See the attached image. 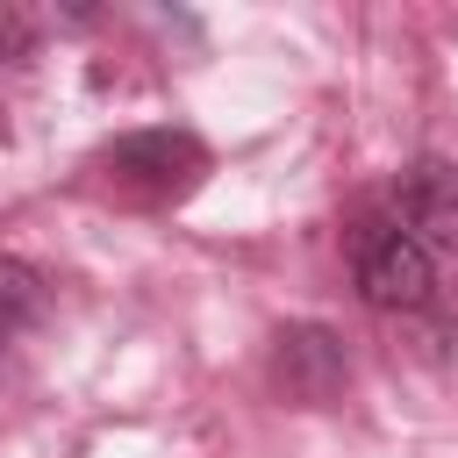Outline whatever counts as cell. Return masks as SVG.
I'll list each match as a JSON object with an SVG mask.
<instances>
[{
    "label": "cell",
    "instance_id": "6da1fadb",
    "mask_svg": "<svg viewBox=\"0 0 458 458\" xmlns=\"http://www.w3.org/2000/svg\"><path fill=\"white\" fill-rule=\"evenodd\" d=\"M93 165L107 172V186H114L122 200H136V208H172V200H186V193L208 179V143H200L193 129H129V136H114Z\"/></svg>",
    "mask_w": 458,
    "mask_h": 458
},
{
    "label": "cell",
    "instance_id": "7a4b0ae2",
    "mask_svg": "<svg viewBox=\"0 0 458 458\" xmlns=\"http://www.w3.org/2000/svg\"><path fill=\"white\" fill-rule=\"evenodd\" d=\"M351 279H358L365 308L408 315V308H429V293H437V258H429L394 215H365V222L351 229Z\"/></svg>",
    "mask_w": 458,
    "mask_h": 458
},
{
    "label": "cell",
    "instance_id": "3957f363",
    "mask_svg": "<svg viewBox=\"0 0 458 458\" xmlns=\"http://www.w3.org/2000/svg\"><path fill=\"white\" fill-rule=\"evenodd\" d=\"M386 215H394L429 258H458V165H451V157H415V165H401V179L386 186Z\"/></svg>",
    "mask_w": 458,
    "mask_h": 458
},
{
    "label": "cell",
    "instance_id": "277c9868",
    "mask_svg": "<svg viewBox=\"0 0 458 458\" xmlns=\"http://www.w3.org/2000/svg\"><path fill=\"white\" fill-rule=\"evenodd\" d=\"M272 386L301 408H329L344 386H351V358H344V336L322 329V322H286L272 336Z\"/></svg>",
    "mask_w": 458,
    "mask_h": 458
},
{
    "label": "cell",
    "instance_id": "5b68a950",
    "mask_svg": "<svg viewBox=\"0 0 458 458\" xmlns=\"http://www.w3.org/2000/svg\"><path fill=\"white\" fill-rule=\"evenodd\" d=\"M43 308H50V279H43L29 258L0 250V358L43 322Z\"/></svg>",
    "mask_w": 458,
    "mask_h": 458
},
{
    "label": "cell",
    "instance_id": "8992f818",
    "mask_svg": "<svg viewBox=\"0 0 458 458\" xmlns=\"http://www.w3.org/2000/svg\"><path fill=\"white\" fill-rule=\"evenodd\" d=\"M36 57V21L21 7H0V72H21Z\"/></svg>",
    "mask_w": 458,
    "mask_h": 458
}]
</instances>
